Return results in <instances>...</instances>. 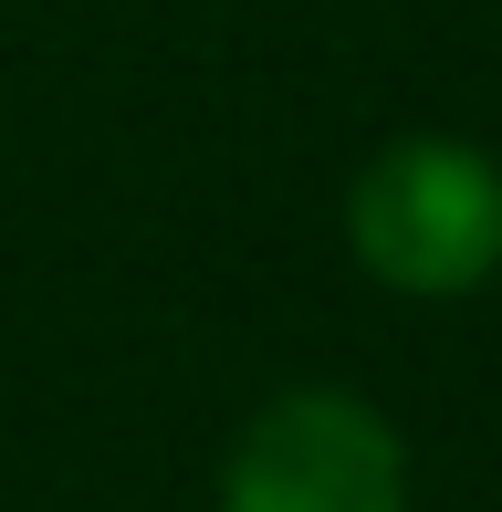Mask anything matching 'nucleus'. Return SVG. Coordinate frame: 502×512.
I'll list each match as a JSON object with an SVG mask.
<instances>
[{
    "instance_id": "f03ea898",
    "label": "nucleus",
    "mask_w": 502,
    "mask_h": 512,
    "mask_svg": "<svg viewBox=\"0 0 502 512\" xmlns=\"http://www.w3.org/2000/svg\"><path fill=\"white\" fill-rule=\"evenodd\" d=\"M220 512H408V450L356 387H283L241 418Z\"/></svg>"
},
{
    "instance_id": "f257e3e1",
    "label": "nucleus",
    "mask_w": 502,
    "mask_h": 512,
    "mask_svg": "<svg viewBox=\"0 0 502 512\" xmlns=\"http://www.w3.org/2000/svg\"><path fill=\"white\" fill-rule=\"evenodd\" d=\"M356 272L408 304H461L502 272V157L471 136H387L346 189Z\"/></svg>"
}]
</instances>
